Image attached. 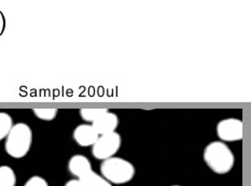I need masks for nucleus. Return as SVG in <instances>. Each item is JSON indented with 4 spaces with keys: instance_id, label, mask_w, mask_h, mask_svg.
I'll list each match as a JSON object with an SVG mask.
<instances>
[{
    "instance_id": "obj_1",
    "label": "nucleus",
    "mask_w": 251,
    "mask_h": 186,
    "mask_svg": "<svg viewBox=\"0 0 251 186\" xmlns=\"http://www.w3.org/2000/svg\"><path fill=\"white\" fill-rule=\"evenodd\" d=\"M204 161L210 170L218 174H226L232 170L235 157L230 147L222 141H212L205 147Z\"/></svg>"
},
{
    "instance_id": "obj_2",
    "label": "nucleus",
    "mask_w": 251,
    "mask_h": 186,
    "mask_svg": "<svg viewBox=\"0 0 251 186\" xmlns=\"http://www.w3.org/2000/svg\"><path fill=\"white\" fill-rule=\"evenodd\" d=\"M32 144V130L26 123L14 124L4 142L7 154L13 158H23Z\"/></svg>"
},
{
    "instance_id": "obj_3",
    "label": "nucleus",
    "mask_w": 251,
    "mask_h": 186,
    "mask_svg": "<svg viewBox=\"0 0 251 186\" xmlns=\"http://www.w3.org/2000/svg\"><path fill=\"white\" fill-rule=\"evenodd\" d=\"M100 176L112 185L125 184L134 179L135 167L127 160L113 156L102 161L100 165Z\"/></svg>"
},
{
    "instance_id": "obj_4",
    "label": "nucleus",
    "mask_w": 251,
    "mask_h": 186,
    "mask_svg": "<svg viewBox=\"0 0 251 186\" xmlns=\"http://www.w3.org/2000/svg\"><path fill=\"white\" fill-rule=\"evenodd\" d=\"M122 144V138L117 131L98 137L97 141L92 146V153L96 160L106 161L116 156Z\"/></svg>"
},
{
    "instance_id": "obj_5",
    "label": "nucleus",
    "mask_w": 251,
    "mask_h": 186,
    "mask_svg": "<svg viewBox=\"0 0 251 186\" xmlns=\"http://www.w3.org/2000/svg\"><path fill=\"white\" fill-rule=\"evenodd\" d=\"M217 136L222 142L241 141L244 136V125L235 117L225 118L217 125Z\"/></svg>"
},
{
    "instance_id": "obj_6",
    "label": "nucleus",
    "mask_w": 251,
    "mask_h": 186,
    "mask_svg": "<svg viewBox=\"0 0 251 186\" xmlns=\"http://www.w3.org/2000/svg\"><path fill=\"white\" fill-rule=\"evenodd\" d=\"M73 136L75 141L77 142L80 146L83 147L93 146L97 141L98 137H100V135L96 133V130L93 127L92 124L78 125L77 127L75 128Z\"/></svg>"
},
{
    "instance_id": "obj_7",
    "label": "nucleus",
    "mask_w": 251,
    "mask_h": 186,
    "mask_svg": "<svg viewBox=\"0 0 251 186\" xmlns=\"http://www.w3.org/2000/svg\"><path fill=\"white\" fill-rule=\"evenodd\" d=\"M92 126L94 127L96 133L100 136L111 134L114 133L118 128L119 117L116 113L108 110L106 113H103L100 118H97L96 121L92 124Z\"/></svg>"
},
{
    "instance_id": "obj_8",
    "label": "nucleus",
    "mask_w": 251,
    "mask_h": 186,
    "mask_svg": "<svg viewBox=\"0 0 251 186\" xmlns=\"http://www.w3.org/2000/svg\"><path fill=\"white\" fill-rule=\"evenodd\" d=\"M92 169V165L89 161V158L85 157L84 155H74L69 160L68 163V170L73 176L80 178L83 176L85 172H87Z\"/></svg>"
},
{
    "instance_id": "obj_9",
    "label": "nucleus",
    "mask_w": 251,
    "mask_h": 186,
    "mask_svg": "<svg viewBox=\"0 0 251 186\" xmlns=\"http://www.w3.org/2000/svg\"><path fill=\"white\" fill-rule=\"evenodd\" d=\"M84 186H113L109 183L105 178H102L100 174L96 173L93 169L85 172L83 176L78 178Z\"/></svg>"
},
{
    "instance_id": "obj_10",
    "label": "nucleus",
    "mask_w": 251,
    "mask_h": 186,
    "mask_svg": "<svg viewBox=\"0 0 251 186\" xmlns=\"http://www.w3.org/2000/svg\"><path fill=\"white\" fill-rule=\"evenodd\" d=\"M107 111L108 109L105 108H83L80 110V116L83 121L93 124Z\"/></svg>"
},
{
    "instance_id": "obj_11",
    "label": "nucleus",
    "mask_w": 251,
    "mask_h": 186,
    "mask_svg": "<svg viewBox=\"0 0 251 186\" xmlns=\"http://www.w3.org/2000/svg\"><path fill=\"white\" fill-rule=\"evenodd\" d=\"M16 176L10 166H0V186H15Z\"/></svg>"
},
{
    "instance_id": "obj_12",
    "label": "nucleus",
    "mask_w": 251,
    "mask_h": 186,
    "mask_svg": "<svg viewBox=\"0 0 251 186\" xmlns=\"http://www.w3.org/2000/svg\"><path fill=\"white\" fill-rule=\"evenodd\" d=\"M13 125V119L10 114L5 112H0V141L7 138V136Z\"/></svg>"
},
{
    "instance_id": "obj_13",
    "label": "nucleus",
    "mask_w": 251,
    "mask_h": 186,
    "mask_svg": "<svg viewBox=\"0 0 251 186\" xmlns=\"http://www.w3.org/2000/svg\"><path fill=\"white\" fill-rule=\"evenodd\" d=\"M32 112H34L36 117L39 119L50 122L57 116L58 110L55 108H36L32 110Z\"/></svg>"
},
{
    "instance_id": "obj_14",
    "label": "nucleus",
    "mask_w": 251,
    "mask_h": 186,
    "mask_svg": "<svg viewBox=\"0 0 251 186\" xmlns=\"http://www.w3.org/2000/svg\"><path fill=\"white\" fill-rule=\"evenodd\" d=\"M24 186H49V183L46 179H43L40 176H32L27 180Z\"/></svg>"
},
{
    "instance_id": "obj_15",
    "label": "nucleus",
    "mask_w": 251,
    "mask_h": 186,
    "mask_svg": "<svg viewBox=\"0 0 251 186\" xmlns=\"http://www.w3.org/2000/svg\"><path fill=\"white\" fill-rule=\"evenodd\" d=\"M65 186H84V185L79 179H72V180H69L66 184H65Z\"/></svg>"
},
{
    "instance_id": "obj_16",
    "label": "nucleus",
    "mask_w": 251,
    "mask_h": 186,
    "mask_svg": "<svg viewBox=\"0 0 251 186\" xmlns=\"http://www.w3.org/2000/svg\"><path fill=\"white\" fill-rule=\"evenodd\" d=\"M172 186H182V185H172Z\"/></svg>"
}]
</instances>
